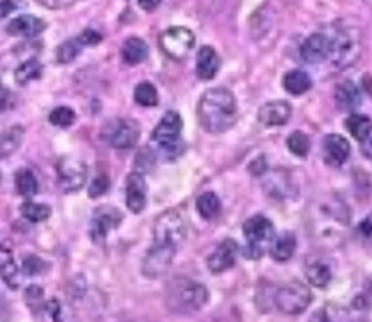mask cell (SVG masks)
Instances as JSON below:
<instances>
[{
  "label": "cell",
  "mask_w": 372,
  "mask_h": 322,
  "mask_svg": "<svg viewBox=\"0 0 372 322\" xmlns=\"http://www.w3.org/2000/svg\"><path fill=\"white\" fill-rule=\"evenodd\" d=\"M111 187V182H109V177L106 174H98L95 177V179L90 182L89 187H88V195L95 199V198H99L109 190Z\"/></svg>",
  "instance_id": "39"
},
{
  "label": "cell",
  "mask_w": 372,
  "mask_h": 322,
  "mask_svg": "<svg viewBox=\"0 0 372 322\" xmlns=\"http://www.w3.org/2000/svg\"><path fill=\"white\" fill-rule=\"evenodd\" d=\"M25 300H26V305L28 308L32 311V312H37L38 310L44 308V291L42 287L37 286V285H32L29 287H26L25 291Z\"/></svg>",
  "instance_id": "37"
},
{
  "label": "cell",
  "mask_w": 372,
  "mask_h": 322,
  "mask_svg": "<svg viewBox=\"0 0 372 322\" xmlns=\"http://www.w3.org/2000/svg\"><path fill=\"white\" fill-rule=\"evenodd\" d=\"M284 89L291 93L293 96H301L304 93L309 92L313 86V80L309 76V73H305L302 70H291L288 71L284 78H282Z\"/></svg>",
  "instance_id": "23"
},
{
  "label": "cell",
  "mask_w": 372,
  "mask_h": 322,
  "mask_svg": "<svg viewBox=\"0 0 372 322\" xmlns=\"http://www.w3.org/2000/svg\"><path fill=\"white\" fill-rule=\"evenodd\" d=\"M286 147L296 157L305 158L310 153L312 142H310V138L307 137L304 133L294 131L286 138Z\"/></svg>",
  "instance_id": "33"
},
{
  "label": "cell",
  "mask_w": 372,
  "mask_h": 322,
  "mask_svg": "<svg viewBox=\"0 0 372 322\" xmlns=\"http://www.w3.org/2000/svg\"><path fill=\"white\" fill-rule=\"evenodd\" d=\"M51 207L45 203H37L32 201H26L21 205V215L32 222V223H40L47 221L51 217Z\"/></svg>",
  "instance_id": "31"
},
{
  "label": "cell",
  "mask_w": 372,
  "mask_h": 322,
  "mask_svg": "<svg viewBox=\"0 0 372 322\" xmlns=\"http://www.w3.org/2000/svg\"><path fill=\"white\" fill-rule=\"evenodd\" d=\"M334 101L342 110H353L362 103V93L353 82L345 80L336 86Z\"/></svg>",
  "instance_id": "21"
},
{
  "label": "cell",
  "mask_w": 372,
  "mask_h": 322,
  "mask_svg": "<svg viewBox=\"0 0 372 322\" xmlns=\"http://www.w3.org/2000/svg\"><path fill=\"white\" fill-rule=\"evenodd\" d=\"M58 185L64 193H74L82 189L88 179V167L82 160L63 157L57 163Z\"/></svg>",
  "instance_id": "10"
},
{
  "label": "cell",
  "mask_w": 372,
  "mask_h": 322,
  "mask_svg": "<svg viewBox=\"0 0 372 322\" xmlns=\"http://www.w3.org/2000/svg\"><path fill=\"white\" fill-rule=\"evenodd\" d=\"M125 203L133 214H141L147 205V183L138 171H133L127 177Z\"/></svg>",
  "instance_id": "13"
},
{
  "label": "cell",
  "mask_w": 372,
  "mask_h": 322,
  "mask_svg": "<svg viewBox=\"0 0 372 322\" xmlns=\"http://www.w3.org/2000/svg\"><path fill=\"white\" fill-rule=\"evenodd\" d=\"M237 253H238V246L236 241L232 238L224 239L214 250V253L208 257L207 266L209 271L214 273V275H218V273L232 269L236 264Z\"/></svg>",
  "instance_id": "15"
},
{
  "label": "cell",
  "mask_w": 372,
  "mask_h": 322,
  "mask_svg": "<svg viewBox=\"0 0 372 322\" xmlns=\"http://www.w3.org/2000/svg\"><path fill=\"white\" fill-rule=\"evenodd\" d=\"M209 300L208 289L188 278H176L166 287V307L179 315L201 311Z\"/></svg>",
  "instance_id": "2"
},
{
  "label": "cell",
  "mask_w": 372,
  "mask_h": 322,
  "mask_svg": "<svg viewBox=\"0 0 372 322\" xmlns=\"http://www.w3.org/2000/svg\"><path fill=\"white\" fill-rule=\"evenodd\" d=\"M293 117V108L286 101H272L257 112V119L265 126H282Z\"/></svg>",
  "instance_id": "17"
},
{
  "label": "cell",
  "mask_w": 372,
  "mask_h": 322,
  "mask_svg": "<svg viewBox=\"0 0 372 322\" xmlns=\"http://www.w3.org/2000/svg\"><path fill=\"white\" fill-rule=\"evenodd\" d=\"M160 3L161 0H138V6L145 12H153Z\"/></svg>",
  "instance_id": "46"
},
{
  "label": "cell",
  "mask_w": 372,
  "mask_h": 322,
  "mask_svg": "<svg viewBox=\"0 0 372 322\" xmlns=\"http://www.w3.org/2000/svg\"><path fill=\"white\" fill-rule=\"evenodd\" d=\"M15 187L18 190V193L24 198H32L35 196L38 190H40V185L37 177L34 174V171L29 170V169H21L15 173Z\"/></svg>",
  "instance_id": "26"
},
{
  "label": "cell",
  "mask_w": 372,
  "mask_h": 322,
  "mask_svg": "<svg viewBox=\"0 0 372 322\" xmlns=\"http://www.w3.org/2000/svg\"><path fill=\"white\" fill-rule=\"evenodd\" d=\"M186 234L188 230L184 217L176 209H169V211L160 214L154 222L153 244L177 251L186 239Z\"/></svg>",
  "instance_id": "4"
},
{
  "label": "cell",
  "mask_w": 372,
  "mask_h": 322,
  "mask_svg": "<svg viewBox=\"0 0 372 322\" xmlns=\"http://www.w3.org/2000/svg\"><path fill=\"white\" fill-rule=\"evenodd\" d=\"M0 279H2L8 287L16 291L21 286V269L15 262L13 253L6 244L0 246Z\"/></svg>",
  "instance_id": "19"
},
{
  "label": "cell",
  "mask_w": 372,
  "mask_h": 322,
  "mask_svg": "<svg viewBox=\"0 0 372 322\" xmlns=\"http://www.w3.org/2000/svg\"><path fill=\"white\" fill-rule=\"evenodd\" d=\"M330 44L332 51L329 58L336 66H346L357 56L358 45L348 31H339L333 38H330Z\"/></svg>",
  "instance_id": "16"
},
{
  "label": "cell",
  "mask_w": 372,
  "mask_h": 322,
  "mask_svg": "<svg viewBox=\"0 0 372 322\" xmlns=\"http://www.w3.org/2000/svg\"><path fill=\"white\" fill-rule=\"evenodd\" d=\"M76 112L69 106H58L48 115V121L57 128H69L76 122Z\"/></svg>",
  "instance_id": "35"
},
{
  "label": "cell",
  "mask_w": 372,
  "mask_h": 322,
  "mask_svg": "<svg viewBox=\"0 0 372 322\" xmlns=\"http://www.w3.org/2000/svg\"><path fill=\"white\" fill-rule=\"evenodd\" d=\"M159 44L161 51L172 60L181 61L189 56L193 45H195V35L189 28L172 26L161 32Z\"/></svg>",
  "instance_id": "9"
},
{
  "label": "cell",
  "mask_w": 372,
  "mask_h": 322,
  "mask_svg": "<svg viewBox=\"0 0 372 322\" xmlns=\"http://www.w3.org/2000/svg\"><path fill=\"white\" fill-rule=\"evenodd\" d=\"M184 121L175 110H169L160 119L152 133V141L156 144L157 153L166 161H175L185 153V142L182 139Z\"/></svg>",
  "instance_id": "3"
},
{
  "label": "cell",
  "mask_w": 372,
  "mask_h": 322,
  "mask_svg": "<svg viewBox=\"0 0 372 322\" xmlns=\"http://www.w3.org/2000/svg\"><path fill=\"white\" fill-rule=\"evenodd\" d=\"M134 101L143 108H154L159 103L157 89L150 82H141L134 89Z\"/></svg>",
  "instance_id": "32"
},
{
  "label": "cell",
  "mask_w": 372,
  "mask_h": 322,
  "mask_svg": "<svg viewBox=\"0 0 372 322\" xmlns=\"http://www.w3.org/2000/svg\"><path fill=\"white\" fill-rule=\"evenodd\" d=\"M197 211L201 218L211 221L221 211V201L214 192H205L197 199Z\"/></svg>",
  "instance_id": "30"
},
{
  "label": "cell",
  "mask_w": 372,
  "mask_h": 322,
  "mask_svg": "<svg viewBox=\"0 0 372 322\" xmlns=\"http://www.w3.org/2000/svg\"><path fill=\"white\" fill-rule=\"evenodd\" d=\"M359 231L364 237L369 238L371 237V232H372V227H371V218L366 217L361 223H359Z\"/></svg>",
  "instance_id": "47"
},
{
  "label": "cell",
  "mask_w": 372,
  "mask_h": 322,
  "mask_svg": "<svg viewBox=\"0 0 372 322\" xmlns=\"http://www.w3.org/2000/svg\"><path fill=\"white\" fill-rule=\"evenodd\" d=\"M47 24L41 18H37L34 15H21L8 24L6 32L10 37L34 38L42 34Z\"/></svg>",
  "instance_id": "18"
},
{
  "label": "cell",
  "mask_w": 372,
  "mask_h": 322,
  "mask_svg": "<svg viewBox=\"0 0 372 322\" xmlns=\"http://www.w3.org/2000/svg\"><path fill=\"white\" fill-rule=\"evenodd\" d=\"M41 74L42 64L37 58H29L15 70V82L19 86H26L28 83L34 82V80H38Z\"/></svg>",
  "instance_id": "28"
},
{
  "label": "cell",
  "mask_w": 372,
  "mask_h": 322,
  "mask_svg": "<svg viewBox=\"0 0 372 322\" xmlns=\"http://www.w3.org/2000/svg\"><path fill=\"white\" fill-rule=\"evenodd\" d=\"M124 214L112 205H101L93 211L89 222V235L95 244L102 246L109 232L120 228Z\"/></svg>",
  "instance_id": "8"
},
{
  "label": "cell",
  "mask_w": 372,
  "mask_h": 322,
  "mask_svg": "<svg viewBox=\"0 0 372 322\" xmlns=\"http://www.w3.org/2000/svg\"><path fill=\"white\" fill-rule=\"evenodd\" d=\"M156 151L150 147H144L136 157V171L138 173H145L150 171L156 163Z\"/></svg>",
  "instance_id": "38"
},
{
  "label": "cell",
  "mask_w": 372,
  "mask_h": 322,
  "mask_svg": "<svg viewBox=\"0 0 372 322\" xmlns=\"http://www.w3.org/2000/svg\"><path fill=\"white\" fill-rule=\"evenodd\" d=\"M141 135L140 124L131 118H117L106 122L101 138L115 150H128L137 146Z\"/></svg>",
  "instance_id": "7"
},
{
  "label": "cell",
  "mask_w": 372,
  "mask_h": 322,
  "mask_svg": "<svg viewBox=\"0 0 372 322\" xmlns=\"http://www.w3.org/2000/svg\"><path fill=\"white\" fill-rule=\"evenodd\" d=\"M102 35L99 34L98 31L95 29H85L82 34L77 37V41L82 44V46H93V45H98L102 41Z\"/></svg>",
  "instance_id": "40"
},
{
  "label": "cell",
  "mask_w": 372,
  "mask_h": 322,
  "mask_svg": "<svg viewBox=\"0 0 372 322\" xmlns=\"http://www.w3.org/2000/svg\"><path fill=\"white\" fill-rule=\"evenodd\" d=\"M305 278L309 283L317 289H325L332 282V270L323 262H312L305 267Z\"/></svg>",
  "instance_id": "25"
},
{
  "label": "cell",
  "mask_w": 372,
  "mask_h": 322,
  "mask_svg": "<svg viewBox=\"0 0 372 322\" xmlns=\"http://www.w3.org/2000/svg\"><path fill=\"white\" fill-rule=\"evenodd\" d=\"M176 250L153 244L143 260V275L149 279L163 276L173 263Z\"/></svg>",
  "instance_id": "11"
},
{
  "label": "cell",
  "mask_w": 372,
  "mask_h": 322,
  "mask_svg": "<svg viewBox=\"0 0 372 322\" xmlns=\"http://www.w3.org/2000/svg\"><path fill=\"white\" fill-rule=\"evenodd\" d=\"M0 180H2V174H0Z\"/></svg>",
  "instance_id": "48"
},
{
  "label": "cell",
  "mask_w": 372,
  "mask_h": 322,
  "mask_svg": "<svg viewBox=\"0 0 372 322\" xmlns=\"http://www.w3.org/2000/svg\"><path fill=\"white\" fill-rule=\"evenodd\" d=\"M15 8L13 0H0V19H5L15 10Z\"/></svg>",
  "instance_id": "44"
},
{
  "label": "cell",
  "mask_w": 372,
  "mask_h": 322,
  "mask_svg": "<svg viewBox=\"0 0 372 322\" xmlns=\"http://www.w3.org/2000/svg\"><path fill=\"white\" fill-rule=\"evenodd\" d=\"M332 51L330 37L325 34H312L301 45V58L309 64H320L329 60Z\"/></svg>",
  "instance_id": "14"
},
{
  "label": "cell",
  "mask_w": 372,
  "mask_h": 322,
  "mask_svg": "<svg viewBox=\"0 0 372 322\" xmlns=\"http://www.w3.org/2000/svg\"><path fill=\"white\" fill-rule=\"evenodd\" d=\"M35 2L47 9H64L77 3L79 0H35Z\"/></svg>",
  "instance_id": "41"
},
{
  "label": "cell",
  "mask_w": 372,
  "mask_h": 322,
  "mask_svg": "<svg viewBox=\"0 0 372 322\" xmlns=\"http://www.w3.org/2000/svg\"><path fill=\"white\" fill-rule=\"evenodd\" d=\"M24 139V128L21 125H15L0 137V157L5 158L12 155L21 147Z\"/></svg>",
  "instance_id": "29"
},
{
  "label": "cell",
  "mask_w": 372,
  "mask_h": 322,
  "mask_svg": "<svg viewBox=\"0 0 372 322\" xmlns=\"http://www.w3.org/2000/svg\"><path fill=\"white\" fill-rule=\"evenodd\" d=\"M345 126L348 128L350 135L357 141H359L361 144L371 139L372 122L366 115H358V114L350 115L345 121Z\"/></svg>",
  "instance_id": "27"
},
{
  "label": "cell",
  "mask_w": 372,
  "mask_h": 322,
  "mask_svg": "<svg viewBox=\"0 0 372 322\" xmlns=\"http://www.w3.org/2000/svg\"><path fill=\"white\" fill-rule=\"evenodd\" d=\"M44 311L51 316V319L57 321L60 318V302L57 299H51V300H48L44 303Z\"/></svg>",
  "instance_id": "43"
},
{
  "label": "cell",
  "mask_w": 372,
  "mask_h": 322,
  "mask_svg": "<svg viewBox=\"0 0 372 322\" xmlns=\"http://www.w3.org/2000/svg\"><path fill=\"white\" fill-rule=\"evenodd\" d=\"M221 66V60L213 46L204 45L200 48L197 56L195 70L201 80H211L217 76Z\"/></svg>",
  "instance_id": "20"
},
{
  "label": "cell",
  "mask_w": 372,
  "mask_h": 322,
  "mask_svg": "<svg viewBox=\"0 0 372 322\" xmlns=\"http://www.w3.org/2000/svg\"><path fill=\"white\" fill-rule=\"evenodd\" d=\"M312 302V289L300 280L285 283L273 296L275 307L285 315H300L307 311Z\"/></svg>",
  "instance_id": "6"
},
{
  "label": "cell",
  "mask_w": 372,
  "mask_h": 322,
  "mask_svg": "<svg viewBox=\"0 0 372 322\" xmlns=\"http://www.w3.org/2000/svg\"><path fill=\"white\" fill-rule=\"evenodd\" d=\"M297 250V238L293 232H282L278 238H273L269 246V254L273 260L288 262Z\"/></svg>",
  "instance_id": "22"
},
{
  "label": "cell",
  "mask_w": 372,
  "mask_h": 322,
  "mask_svg": "<svg viewBox=\"0 0 372 322\" xmlns=\"http://www.w3.org/2000/svg\"><path fill=\"white\" fill-rule=\"evenodd\" d=\"M243 234L248 244L243 250L245 257L259 260L266 253L275 238V227L269 218L264 215H254L243 223Z\"/></svg>",
  "instance_id": "5"
},
{
  "label": "cell",
  "mask_w": 372,
  "mask_h": 322,
  "mask_svg": "<svg viewBox=\"0 0 372 322\" xmlns=\"http://www.w3.org/2000/svg\"><path fill=\"white\" fill-rule=\"evenodd\" d=\"M121 54L124 61L129 64V66H137V64H141L149 57V46L144 42V40L131 37L124 42Z\"/></svg>",
  "instance_id": "24"
},
{
  "label": "cell",
  "mask_w": 372,
  "mask_h": 322,
  "mask_svg": "<svg viewBox=\"0 0 372 322\" xmlns=\"http://www.w3.org/2000/svg\"><path fill=\"white\" fill-rule=\"evenodd\" d=\"M9 99H10L9 90L2 85V82H0V112L6 110V108L9 105Z\"/></svg>",
  "instance_id": "45"
},
{
  "label": "cell",
  "mask_w": 372,
  "mask_h": 322,
  "mask_svg": "<svg viewBox=\"0 0 372 322\" xmlns=\"http://www.w3.org/2000/svg\"><path fill=\"white\" fill-rule=\"evenodd\" d=\"M198 119L209 134H223L237 122L238 110L234 94L224 87L207 90L198 103Z\"/></svg>",
  "instance_id": "1"
},
{
  "label": "cell",
  "mask_w": 372,
  "mask_h": 322,
  "mask_svg": "<svg viewBox=\"0 0 372 322\" xmlns=\"http://www.w3.org/2000/svg\"><path fill=\"white\" fill-rule=\"evenodd\" d=\"M48 267H50V264L44 262L41 257L29 255L24 260L22 271H24V275H26V276H40L48 270Z\"/></svg>",
  "instance_id": "36"
},
{
  "label": "cell",
  "mask_w": 372,
  "mask_h": 322,
  "mask_svg": "<svg viewBox=\"0 0 372 322\" xmlns=\"http://www.w3.org/2000/svg\"><path fill=\"white\" fill-rule=\"evenodd\" d=\"M323 158L332 167H342L350 157V144L341 134H329L321 141Z\"/></svg>",
  "instance_id": "12"
},
{
  "label": "cell",
  "mask_w": 372,
  "mask_h": 322,
  "mask_svg": "<svg viewBox=\"0 0 372 322\" xmlns=\"http://www.w3.org/2000/svg\"><path fill=\"white\" fill-rule=\"evenodd\" d=\"M268 170V163L265 160V155H261L254 158L252 163L249 164V171L253 174V176H262L265 174V171Z\"/></svg>",
  "instance_id": "42"
},
{
  "label": "cell",
  "mask_w": 372,
  "mask_h": 322,
  "mask_svg": "<svg viewBox=\"0 0 372 322\" xmlns=\"http://www.w3.org/2000/svg\"><path fill=\"white\" fill-rule=\"evenodd\" d=\"M82 48L83 46H82V44H80L77 41V38L63 42L57 48V53H56L57 62H60V64H69V62L74 61L79 57V54L82 53Z\"/></svg>",
  "instance_id": "34"
}]
</instances>
